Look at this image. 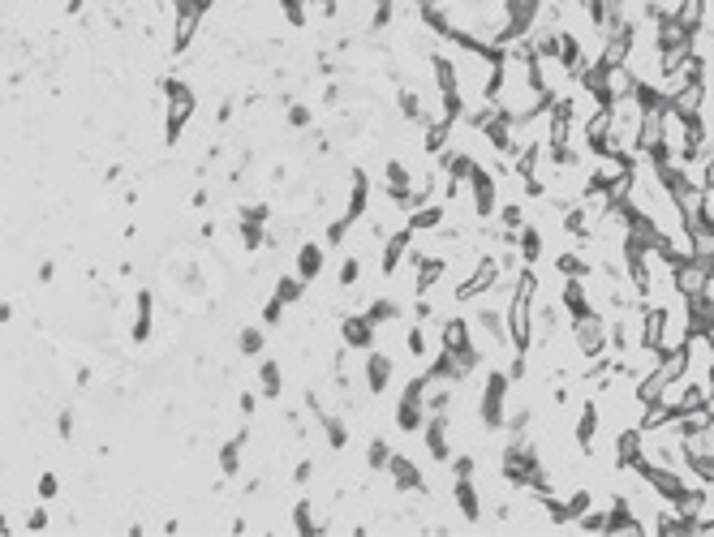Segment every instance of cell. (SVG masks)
<instances>
[{
  "label": "cell",
  "mask_w": 714,
  "mask_h": 537,
  "mask_svg": "<svg viewBox=\"0 0 714 537\" xmlns=\"http://www.w3.org/2000/svg\"><path fill=\"white\" fill-rule=\"evenodd\" d=\"M327 258H332V250H327L323 241H302L293 250V271L302 275L306 284H319L323 271H327Z\"/></svg>",
  "instance_id": "cell-4"
},
{
  "label": "cell",
  "mask_w": 714,
  "mask_h": 537,
  "mask_svg": "<svg viewBox=\"0 0 714 537\" xmlns=\"http://www.w3.org/2000/svg\"><path fill=\"white\" fill-rule=\"evenodd\" d=\"M392 452H396V447H392L388 434H370V439H366V469L370 473H383V469H388V460H392Z\"/></svg>",
  "instance_id": "cell-11"
},
{
  "label": "cell",
  "mask_w": 714,
  "mask_h": 537,
  "mask_svg": "<svg viewBox=\"0 0 714 537\" xmlns=\"http://www.w3.org/2000/svg\"><path fill=\"white\" fill-rule=\"evenodd\" d=\"M568 336H573V344H577V353L590 361V357H603V353H611V340H607V314H598V310H590V314H577L573 323H568Z\"/></svg>",
  "instance_id": "cell-2"
},
{
  "label": "cell",
  "mask_w": 714,
  "mask_h": 537,
  "mask_svg": "<svg viewBox=\"0 0 714 537\" xmlns=\"http://www.w3.org/2000/svg\"><path fill=\"white\" fill-rule=\"evenodd\" d=\"M155 91H160V99H164V147L177 151L181 138L190 134L194 116H198V91L185 78H173V74L155 82Z\"/></svg>",
  "instance_id": "cell-1"
},
{
  "label": "cell",
  "mask_w": 714,
  "mask_h": 537,
  "mask_svg": "<svg viewBox=\"0 0 714 537\" xmlns=\"http://www.w3.org/2000/svg\"><path fill=\"white\" fill-rule=\"evenodd\" d=\"M671 18H676L684 31H702V26H706V0H680Z\"/></svg>",
  "instance_id": "cell-12"
},
{
  "label": "cell",
  "mask_w": 714,
  "mask_h": 537,
  "mask_svg": "<svg viewBox=\"0 0 714 537\" xmlns=\"http://www.w3.org/2000/svg\"><path fill=\"white\" fill-rule=\"evenodd\" d=\"M35 280H39V284H52V280H56V263H52V258H44V263L35 267Z\"/></svg>",
  "instance_id": "cell-17"
},
{
  "label": "cell",
  "mask_w": 714,
  "mask_h": 537,
  "mask_svg": "<svg viewBox=\"0 0 714 537\" xmlns=\"http://www.w3.org/2000/svg\"><path fill=\"white\" fill-rule=\"evenodd\" d=\"M74 434H78V413L74 409H61V413H56V439L74 443Z\"/></svg>",
  "instance_id": "cell-15"
},
{
  "label": "cell",
  "mask_w": 714,
  "mask_h": 537,
  "mask_svg": "<svg viewBox=\"0 0 714 537\" xmlns=\"http://www.w3.org/2000/svg\"><path fill=\"white\" fill-rule=\"evenodd\" d=\"M714 263H702V258H680L676 263V293L680 297H697L702 293V284H706V275H710Z\"/></svg>",
  "instance_id": "cell-7"
},
{
  "label": "cell",
  "mask_w": 714,
  "mask_h": 537,
  "mask_svg": "<svg viewBox=\"0 0 714 537\" xmlns=\"http://www.w3.org/2000/svg\"><path fill=\"white\" fill-rule=\"evenodd\" d=\"M13 323V301H0V327Z\"/></svg>",
  "instance_id": "cell-19"
},
{
  "label": "cell",
  "mask_w": 714,
  "mask_h": 537,
  "mask_svg": "<svg viewBox=\"0 0 714 537\" xmlns=\"http://www.w3.org/2000/svg\"><path fill=\"white\" fill-rule=\"evenodd\" d=\"M263 353H267V327L263 323H241L237 327V357L254 361V357H263Z\"/></svg>",
  "instance_id": "cell-9"
},
{
  "label": "cell",
  "mask_w": 714,
  "mask_h": 537,
  "mask_svg": "<svg viewBox=\"0 0 714 537\" xmlns=\"http://www.w3.org/2000/svg\"><path fill=\"white\" fill-rule=\"evenodd\" d=\"M375 323H370V314L366 310H349V314H340L336 318V336L345 348H353V353H366V348H375Z\"/></svg>",
  "instance_id": "cell-3"
},
{
  "label": "cell",
  "mask_w": 714,
  "mask_h": 537,
  "mask_svg": "<svg viewBox=\"0 0 714 537\" xmlns=\"http://www.w3.org/2000/svg\"><path fill=\"white\" fill-rule=\"evenodd\" d=\"M259 400H263V396H259V387H246V391H241V396H237V413H241V417H246V422H250V417L259 413Z\"/></svg>",
  "instance_id": "cell-16"
},
{
  "label": "cell",
  "mask_w": 714,
  "mask_h": 537,
  "mask_svg": "<svg viewBox=\"0 0 714 537\" xmlns=\"http://www.w3.org/2000/svg\"><path fill=\"white\" fill-rule=\"evenodd\" d=\"M155 331V293L151 288H138L134 293V323H130V340L134 344H147Z\"/></svg>",
  "instance_id": "cell-6"
},
{
  "label": "cell",
  "mask_w": 714,
  "mask_h": 537,
  "mask_svg": "<svg viewBox=\"0 0 714 537\" xmlns=\"http://www.w3.org/2000/svg\"><path fill=\"white\" fill-rule=\"evenodd\" d=\"M56 495H61V477H56L52 469H48V473H39V477H35V499L52 503Z\"/></svg>",
  "instance_id": "cell-14"
},
{
  "label": "cell",
  "mask_w": 714,
  "mask_h": 537,
  "mask_svg": "<svg viewBox=\"0 0 714 537\" xmlns=\"http://www.w3.org/2000/svg\"><path fill=\"white\" fill-rule=\"evenodd\" d=\"M91 379H95V374H91L87 366H78V370H74V383H78V387H91Z\"/></svg>",
  "instance_id": "cell-18"
},
{
  "label": "cell",
  "mask_w": 714,
  "mask_h": 537,
  "mask_svg": "<svg viewBox=\"0 0 714 537\" xmlns=\"http://www.w3.org/2000/svg\"><path fill=\"white\" fill-rule=\"evenodd\" d=\"M517 254H521V263H525V267H534L538 258L547 254V237L538 232V224L525 220V228L517 232Z\"/></svg>",
  "instance_id": "cell-10"
},
{
  "label": "cell",
  "mask_w": 714,
  "mask_h": 537,
  "mask_svg": "<svg viewBox=\"0 0 714 537\" xmlns=\"http://www.w3.org/2000/svg\"><path fill=\"white\" fill-rule=\"evenodd\" d=\"M706 220L714 224V190H706Z\"/></svg>",
  "instance_id": "cell-20"
},
{
  "label": "cell",
  "mask_w": 714,
  "mask_h": 537,
  "mask_svg": "<svg viewBox=\"0 0 714 537\" xmlns=\"http://www.w3.org/2000/svg\"><path fill=\"white\" fill-rule=\"evenodd\" d=\"M254 387H259L263 400H280L284 396V366L276 357H259V366H254Z\"/></svg>",
  "instance_id": "cell-8"
},
{
  "label": "cell",
  "mask_w": 714,
  "mask_h": 537,
  "mask_svg": "<svg viewBox=\"0 0 714 537\" xmlns=\"http://www.w3.org/2000/svg\"><path fill=\"white\" fill-rule=\"evenodd\" d=\"M22 529H26V533H44V529H52V516H48V503H44V499H39V503L31 507V512H26Z\"/></svg>",
  "instance_id": "cell-13"
},
{
  "label": "cell",
  "mask_w": 714,
  "mask_h": 537,
  "mask_svg": "<svg viewBox=\"0 0 714 537\" xmlns=\"http://www.w3.org/2000/svg\"><path fill=\"white\" fill-rule=\"evenodd\" d=\"M448 495H452V507L461 512L469 525H478L482 520V495H478V477H452V486H448Z\"/></svg>",
  "instance_id": "cell-5"
}]
</instances>
